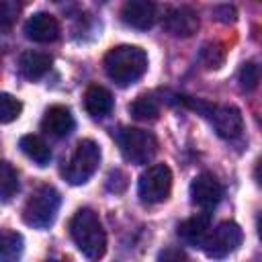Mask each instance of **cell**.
<instances>
[{"instance_id":"obj_1","label":"cell","mask_w":262,"mask_h":262,"mask_svg":"<svg viewBox=\"0 0 262 262\" xmlns=\"http://www.w3.org/2000/svg\"><path fill=\"white\" fill-rule=\"evenodd\" d=\"M106 76L121 88L135 84L147 72V53L137 45H117L102 59Z\"/></svg>"},{"instance_id":"obj_2","label":"cell","mask_w":262,"mask_h":262,"mask_svg":"<svg viewBox=\"0 0 262 262\" xmlns=\"http://www.w3.org/2000/svg\"><path fill=\"white\" fill-rule=\"evenodd\" d=\"M70 235L76 248L90 260L102 258L106 252V231L96 211L84 207L70 219Z\"/></svg>"},{"instance_id":"obj_3","label":"cell","mask_w":262,"mask_h":262,"mask_svg":"<svg viewBox=\"0 0 262 262\" xmlns=\"http://www.w3.org/2000/svg\"><path fill=\"white\" fill-rule=\"evenodd\" d=\"M180 102L186 104L188 108L196 111L203 115L215 129V133L223 139H237L244 133V119L239 108L229 106V104H211L201 98H190V96H180Z\"/></svg>"},{"instance_id":"obj_4","label":"cell","mask_w":262,"mask_h":262,"mask_svg":"<svg viewBox=\"0 0 262 262\" xmlns=\"http://www.w3.org/2000/svg\"><path fill=\"white\" fill-rule=\"evenodd\" d=\"M61 207V194L51 184H41L25 203L23 221L35 229H47L53 225Z\"/></svg>"},{"instance_id":"obj_5","label":"cell","mask_w":262,"mask_h":262,"mask_svg":"<svg viewBox=\"0 0 262 262\" xmlns=\"http://www.w3.org/2000/svg\"><path fill=\"white\" fill-rule=\"evenodd\" d=\"M115 141L121 149V156L135 164V166H143L147 162L154 160V156L158 154V139L151 131L139 129V127H123L117 131Z\"/></svg>"},{"instance_id":"obj_6","label":"cell","mask_w":262,"mask_h":262,"mask_svg":"<svg viewBox=\"0 0 262 262\" xmlns=\"http://www.w3.org/2000/svg\"><path fill=\"white\" fill-rule=\"evenodd\" d=\"M98 164H100L98 143L92 139H82V141H78L72 158L61 168V176L70 184L78 186V184H84L92 178V174L98 170Z\"/></svg>"},{"instance_id":"obj_7","label":"cell","mask_w":262,"mask_h":262,"mask_svg":"<svg viewBox=\"0 0 262 262\" xmlns=\"http://www.w3.org/2000/svg\"><path fill=\"white\" fill-rule=\"evenodd\" d=\"M172 190V170L166 164H151L137 182V194L145 205L164 203Z\"/></svg>"},{"instance_id":"obj_8","label":"cell","mask_w":262,"mask_h":262,"mask_svg":"<svg viewBox=\"0 0 262 262\" xmlns=\"http://www.w3.org/2000/svg\"><path fill=\"white\" fill-rule=\"evenodd\" d=\"M242 242H244L242 227L233 221H223L211 233H207L201 248L209 258H225L231 252H235L242 246Z\"/></svg>"},{"instance_id":"obj_9","label":"cell","mask_w":262,"mask_h":262,"mask_svg":"<svg viewBox=\"0 0 262 262\" xmlns=\"http://www.w3.org/2000/svg\"><path fill=\"white\" fill-rule=\"evenodd\" d=\"M188 194H190V203L192 205H196L199 209L211 211V209H215L221 203L223 186H221V182L213 174L203 172V174L192 178V182L188 186Z\"/></svg>"},{"instance_id":"obj_10","label":"cell","mask_w":262,"mask_h":262,"mask_svg":"<svg viewBox=\"0 0 262 262\" xmlns=\"http://www.w3.org/2000/svg\"><path fill=\"white\" fill-rule=\"evenodd\" d=\"M158 16V6L154 0H123L121 18L125 25L137 31H147L154 27Z\"/></svg>"},{"instance_id":"obj_11","label":"cell","mask_w":262,"mask_h":262,"mask_svg":"<svg viewBox=\"0 0 262 262\" xmlns=\"http://www.w3.org/2000/svg\"><path fill=\"white\" fill-rule=\"evenodd\" d=\"M164 29L172 35V37H192L199 31V16L192 8L188 6H178V8H170L164 16Z\"/></svg>"},{"instance_id":"obj_12","label":"cell","mask_w":262,"mask_h":262,"mask_svg":"<svg viewBox=\"0 0 262 262\" xmlns=\"http://www.w3.org/2000/svg\"><path fill=\"white\" fill-rule=\"evenodd\" d=\"M25 37L35 43H53L59 37V23L49 12H37L25 23Z\"/></svg>"},{"instance_id":"obj_13","label":"cell","mask_w":262,"mask_h":262,"mask_svg":"<svg viewBox=\"0 0 262 262\" xmlns=\"http://www.w3.org/2000/svg\"><path fill=\"white\" fill-rule=\"evenodd\" d=\"M76 127V121H74V115L68 106L63 104H53L45 111L43 115V121H41V129L51 135V137H68Z\"/></svg>"},{"instance_id":"obj_14","label":"cell","mask_w":262,"mask_h":262,"mask_svg":"<svg viewBox=\"0 0 262 262\" xmlns=\"http://www.w3.org/2000/svg\"><path fill=\"white\" fill-rule=\"evenodd\" d=\"M211 225V211H201L178 225V237L190 246H203Z\"/></svg>"},{"instance_id":"obj_15","label":"cell","mask_w":262,"mask_h":262,"mask_svg":"<svg viewBox=\"0 0 262 262\" xmlns=\"http://www.w3.org/2000/svg\"><path fill=\"white\" fill-rule=\"evenodd\" d=\"M113 104H115L113 94L104 86H98V84L88 86L84 94V108L92 119H104L106 115H111Z\"/></svg>"},{"instance_id":"obj_16","label":"cell","mask_w":262,"mask_h":262,"mask_svg":"<svg viewBox=\"0 0 262 262\" xmlns=\"http://www.w3.org/2000/svg\"><path fill=\"white\" fill-rule=\"evenodd\" d=\"M51 63H53V57L49 53L33 51V49L20 53V57H18V70H20V74L27 80H39V78H43L51 70Z\"/></svg>"},{"instance_id":"obj_17","label":"cell","mask_w":262,"mask_h":262,"mask_svg":"<svg viewBox=\"0 0 262 262\" xmlns=\"http://www.w3.org/2000/svg\"><path fill=\"white\" fill-rule=\"evenodd\" d=\"M18 147H20V151H23L29 160H33L37 166H47V164L51 162V149H49V145H47L39 135H33V133L23 135L20 141H18Z\"/></svg>"},{"instance_id":"obj_18","label":"cell","mask_w":262,"mask_h":262,"mask_svg":"<svg viewBox=\"0 0 262 262\" xmlns=\"http://www.w3.org/2000/svg\"><path fill=\"white\" fill-rule=\"evenodd\" d=\"M129 115L135 121L151 123L160 117V102L151 94H139L131 104H129Z\"/></svg>"},{"instance_id":"obj_19","label":"cell","mask_w":262,"mask_h":262,"mask_svg":"<svg viewBox=\"0 0 262 262\" xmlns=\"http://www.w3.org/2000/svg\"><path fill=\"white\" fill-rule=\"evenodd\" d=\"M23 235L10 229L2 231V246H0V258L4 262H12L23 254Z\"/></svg>"},{"instance_id":"obj_20","label":"cell","mask_w":262,"mask_h":262,"mask_svg":"<svg viewBox=\"0 0 262 262\" xmlns=\"http://www.w3.org/2000/svg\"><path fill=\"white\" fill-rule=\"evenodd\" d=\"M0 190H2V203H8L18 192V174L8 162L0 164Z\"/></svg>"},{"instance_id":"obj_21","label":"cell","mask_w":262,"mask_h":262,"mask_svg":"<svg viewBox=\"0 0 262 262\" xmlns=\"http://www.w3.org/2000/svg\"><path fill=\"white\" fill-rule=\"evenodd\" d=\"M199 59L207 70H217L225 61V47L221 43H205L201 47Z\"/></svg>"},{"instance_id":"obj_22","label":"cell","mask_w":262,"mask_h":262,"mask_svg":"<svg viewBox=\"0 0 262 262\" xmlns=\"http://www.w3.org/2000/svg\"><path fill=\"white\" fill-rule=\"evenodd\" d=\"M20 111H23V102L18 98H14L8 92H2L0 94V121L4 125L12 123L20 115Z\"/></svg>"},{"instance_id":"obj_23","label":"cell","mask_w":262,"mask_h":262,"mask_svg":"<svg viewBox=\"0 0 262 262\" xmlns=\"http://www.w3.org/2000/svg\"><path fill=\"white\" fill-rule=\"evenodd\" d=\"M237 80H239L242 90L252 92L258 86V82H260V68L256 63H252V61L244 63L242 70H239V74H237Z\"/></svg>"},{"instance_id":"obj_24","label":"cell","mask_w":262,"mask_h":262,"mask_svg":"<svg viewBox=\"0 0 262 262\" xmlns=\"http://www.w3.org/2000/svg\"><path fill=\"white\" fill-rule=\"evenodd\" d=\"M106 188H108L111 192H115V194L123 192V190L127 188V176H125L121 170H113V172L108 174V178H106Z\"/></svg>"},{"instance_id":"obj_25","label":"cell","mask_w":262,"mask_h":262,"mask_svg":"<svg viewBox=\"0 0 262 262\" xmlns=\"http://www.w3.org/2000/svg\"><path fill=\"white\" fill-rule=\"evenodd\" d=\"M213 16H215L217 20H221V23H233L235 16H237V12H235V8L229 6V4H221V6H215V8H213Z\"/></svg>"},{"instance_id":"obj_26","label":"cell","mask_w":262,"mask_h":262,"mask_svg":"<svg viewBox=\"0 0 262 262\" xmlns=\"http://www.w3.org/2000/svg\"><path fill=\"white\" fill-rule=\"evenodd\" d=\"M10 20H12V16H10V6H8V2L4 0V2H2V31H4V33L10 29Z\"/></svg>"},{"instance_id":"obj_27","label":"cell","mask_w":262,"mask_h":262,"mask_svg":"<svg viewBox=\"0 0 262 262\" xmlns=\"http://www.w3.org/2000/svg\"><path fill=\"white\" fill-rule=\"evenodd\" d=\"M160 258H186V254L184 252H180V250H170V252H162L160 254Z\"/></svg>"},{"instance_id":"obj_28","label":"cell","mask_w":262,"mask_h":262,"mask_svg":"<svg viewBox=\"0 0 262 262\" xmlns=\"http://www.w3.org/2000/svg\"><path fill=\"white\" fill-rule=\"evenodd\" d=\"M254 178H256V182L262 186V158L258 160V164H256V170H254Z\"/></svg>"},{"instance_id":"obj_29","label":"cell","mask_w":262,"mask_h":262,"mask_svg":"<svg viewBox=\"0 0 262 262\" xmlns=\"http://www.w3.org/2000/svg\"><path fill=\"white\" fill-rule=\"evenodd\" d=\"M258 235H260V239H262V213H260V217H258Z\"/></svg>"},{"instance_id":"obj_30","label":"cell","mask_w":262,"mask_h":262,"mask_svg":"<svg viewBox=\"0 0 262 262\" xmlns=\"http://www.w3.org/2000/svg\"><path fill=\"white\" fill-rule=\"evenodd\" d=\"M53 2H61V0H53Z\"/></svg>"},{"instance_id":"obj_31","label":"cell","mask_w":262,"mask_h":262,"mask_svg":"<svg viewBox=\"0 0 262 262\" xmlns=\"http://www.w3.org/2000/svg\"><path fill=\"white\" fill-rule=\"evenodd\" d=\"M23 2H27V0H23Z\"/></svg>"}]
</instances>
